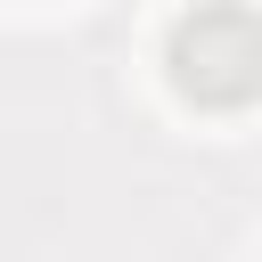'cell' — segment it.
Segmentation results:
<instances>
[{
	"instance_id": "6da1fadb",
	"label": "cell",
	"mask_w": 262,
	"mask_h": 262,
	"mask_svg": "<svg viewBox=\"0 0 262 262\" xmlns=\"http://www.w3.org/2000/svg\"><path fill=\"white\" fill-rule=\"evenodd\" d=\"M164 66L188 106H221V115L254 106L262 98V16L237 0H196L188 16H172Z\"/></svg>"
}]
</instances>
